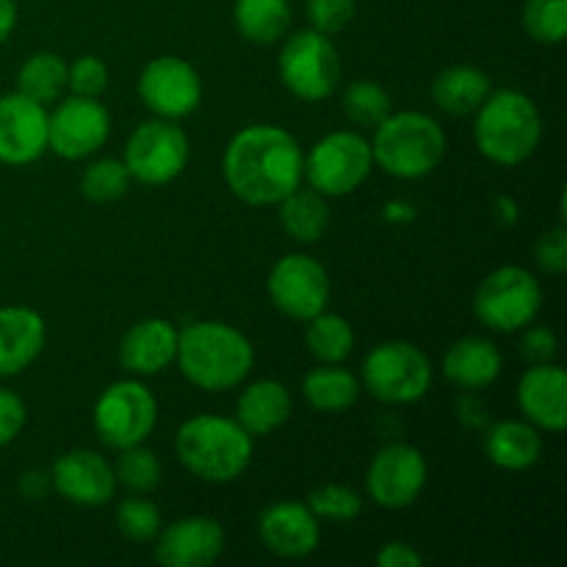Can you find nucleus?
Returning <instances> with one entry per match:
<instances>
[{"instance_id":"obj_1","label":"nucleus","mask_w":567,"mask_h":567,"mask_svg":"<svg viewBox=\"0 0 567 567\" xmlns=\"http://www.w3.org/2000/svg\"><path fill=\"white\" fill-rule=\"evenodd\" d=\"M225 183L241 203L277 205L302 186L305 153L297 138L280 125H247L227 142L221 158Z\"/></svg>"},{"instance_id":"obj_2","label":"nucleus","mask_w":567,"mask_h":567,"mask_svg":"<svg viewBox=\"0 0 567 567\" xmlns=\"http://www.w3.org/2000/svg\"><path fill=\"white\" fill-rule=\"evenodd\" d=\"M175 363L194 388L225 393L247 380L255 349L241 330L225 321H194L177 332Z\"/></svg>"},{"instance_id":"obj_3","label":"nucleus","mask_w":567,"mask_h":567,"mask_svg":"<svg viewBox=\"0 0 567 567\" xmlns=\"http://www.w3.org/2000/svg\"><path fill=\"white\" fill-rule=\"evenodd\" d=\"M255 437L236 419L199 413L183 421L175 452L183 468L210 485H230L252 463Z\"/></svg>"},{"instance_id":"obj_4","label":"nucleus","mask_w":567,"mask_h":567,"mask_svg":"<svg viewBox=\"0 0 567 567\" xmlns=\"http://www.w3.org/2000/svg\"><path fill=\"white\" fill-rule=\"evenodd\" d=\"M543 116L535 100L518 89H496L476 109V150L496 166H520L537 153Z\"/></svg>"},{"instance_id":"obj_5","label":"nucleus","mask_w":567,"mask_h":567,"mask_svg":"<svg viewBox=\"0 0 567 567\" xmlns=\"http://www.w3.org/2000/svg\"><path fill=\"white\" fill-rule=\"evenodd\" d=\"M374 166L399 181H421L441 166L446 133L424 111H396L374 127L371 138Z\"/></svg>"},{"instance_id":"obj_6","label":"nucleus","mask_w":567,"mask_h":567,"mask_svg":"<svg viewBox=\"0 0 567 567\" xmlns=\"http://www.w3.org/2000/svg\"><path fill=\"white\" fill-rule=\"evenodd\" d=\"M360 385L382 404H415L430 393L432 363L410 341H382L365 354Z\"/></svg>"},{"instance_id":"obj_7","label":"nucleus","mask_w":567,"mask_h":567,"mask_svg":"<svg viewBox=\"0 0 567 567\" xmlns=\"http://www.w3.org/2000/svg\"><path fill=\"white\" fill-rule=\"evenodd\" d=\"M543 310V286L524 266H502L480 282L474 316L487 330L513 336L537 321Z\"/></svg>"},{"instance_id":"obj_8","label":"nucleus","mask_w":567,"mask_h":567,"mask_svg":"<svg viewBox=\"0 0 567 567\" xmlns=\"http://www.w3.org/2000/svg\"><path fill=\"white\" fill-rule=\"evenodd\" d=\"M374 169L371 142L358 131H332L305 153V181L321 197H347Z\"/></svg>"},{"instance_id":"obj_9","label":"nucleus","mask_w":567,"mask_h":567,"mask_svg":"<svg viewBox=\"0 0 567 567\" xmlns=\"http://www.w3.org/2000/svg\"><path fill=\"white\" fill-rule=\"evenodd\" d=\"M277 72L293 97L302 103H321L336 94L341 81V55L327 33L308 28L282 42Z\"/></svg>"},{"instance_id":"obj_10","label":"nucleus","mask_w":567,"mask_h":567,"mask_svg":"<svg viewBox=\"0 0 567 567\" xmlns=\"http://www.w3.org/2000/svg\"><path fill=\"white\" fill-rule=\"evenodd\" d=\"M94 435L114 452L138 446L158 424V402L142 380L111 382L92 410Z\"/></svg>"},{"instance_id":"obj_11","label":"nucleus","mask_w":567,"mask_h":567,"mask_svg":"<svg viewBox=\"0 0 567 567\" xmlns=\"http://www.w3.org/2000/svg\"><path fill=\"white\" fill-rule=\"evenodd\" d=\"M192 158L188 133L175 120L142 122L125 144V166L142 186H166L186 172Z\"/></svg>"},{"instance_id":"obj_12","label":"nucleus","mask_w":567,"mask_h":567,"mask_svg":"<svg viewBox=\"0 0 567 567\" xmlns=\"http://www.w3.org/2000/svg\"><path fill=\"white\" fill-rule=\"evenodd\" d=\"M430 480V465L421 449L393 441L371 457L365 471L369 498L382 509H408L424 493Z\"/></svg>"},{"instance_id":"obj_13","label":"nucleus","mask_w":567,"mask_h":567,"mask_svg":"<svg viewBox=\"0 0 567 567\" xmlns=\"http://www.w3.org/2000/svg\"><path fill=\"white\" fill-rule=\"evenodd\" d=\"M266 291L286 319L305 324L330 305V275L310 255L291 252L271 266Z\"/></svg>"},{"instance_id":"obj_14","label":"nucleus","mask_w":567,"mask_h":567,"mask_svg":"<svg viewBox=\"0 0 567 567\" xmlns=\"http://www.w3.org/2000/svg\"><path fill=\"white\" fill-rule=\"evenodd\" d=\"M48 111V150L64 161H81L97 153L111 136V114L97 97L70 94Z\"/></svg>"},{"instance_id":"obj_15","label":"nucleus","mask_w":567,"mask_h":567,"mask_svg":"<svg viewBox=\"0 0 567 567\" xmlns=\"http://www.w3.org/2000/svg\"><path fill=\"white\" fill-rule=\"evenodd\" d=\"M138 100L161 120H183L203 103V78L181 55H158L142 70Z\"/></svg>"},{"instance_id":"obj_16","label":"nucleus","mask_w":567,"mask_h":567,"mask_svg":"<svg viewBox=\"0 0 567 567\" xmlns=\"http://www.w3.org/2000/svg\"><path fill=\"white\" fill-rule=\"evenodd\" d=\"M50 480L61 498L86 509H97L114 502L116 487H120L114 465L92 449H72V452L61 454L50 468Z\"/></svg>"},{"instance_id":"obj_17","label":"nucleus","mask_w":567,"mask_h":567,"mask_svg":"<svg viewBox=\"0 0 567 567\" xmlns=\"http://www.w3.org/2000/svg\"><path fill=\"white\" fill-rule=\"evenodd\" d=\"M48 153V105L22 92L0 97V164L28 166Z\"/></svg>"},{"instance_id":"obj_18","label":"nucleus","mask_w":567,"mask_h":567,"mask_svg":"<svg viewBox=\"0 0 567 567\" xmlns=\"http://www.w3.org/2000/svg\"><path fill=\"white\" fill-rule=\"evenodd\" d=\"M155 559L164 567H208L225 551V529L208 515H186L161 526Z\"/></svg>"},{"instance_id":"obj_19","label":"nucleus","mask_w":567,"mask_h":567,"mask_svg":"<svg viewBox=\"0 0 567 567\" xmlns=\"http://www.w3.org/2000/svg\"><path fill=\"white\" fill-rule=\"evenodd\" d=\"M258 535L275 557L305 559L319 548L321 520L310 513L308 504L286 498V502L269 504L260 513Z\"/></svg>"},{"instance_id":"obj_20","label":"nucleus","mask_w":567,"mask_h":567,"mask_svg":"<svg viewBox=\"0 0 567 567\" xmlns=\"http://www.w3.org/2000/svg\"><path fill=\"white\" fill-rule=\"evenodd\" d=\"M518 408L532 426L563 432L567 426V374L563 365L535 363L518 382Z\"/></svg>"},{"instance_id":"obj_21","label":"nucleus","mask_w":567,"mask_h":567,"mask_svg":"<svg viewBox=\"0 0 567 567\" xmlns=\"http://www.w3.org/2000/svg\"><path fill=\"white\" fill-rule=\"evenodd\" d=\"M48 343L42 313L25 305L0 308V377H17L37 363Z\"/></svg>"},{"instance_id":"obj_22","label":"nucleus","mask_w":567,"mask_h":567,"mask_svg":"<svg viewBox=\"0 0 567 567\" xmlns=\"http://www.w3.org/2000/svg\"><path fill=\"white\" fill-rule=\"evenodd\" d=\"M175 324L166 319H142L122 336L120 365L133 377H155L175 363L177 354Z\"/></svg>"},{"instance_id":"obj_23","label":"nucleus","mask_w":567,"mask_h":567,"mask_svg":"<svg viewBox=\"0 0 567 567\" xmlns=\"http://www.w3.org/2000/svg\"><path fill=\"white\" fill-rule=\"evenodd\" d=\"M504 354L491 338L468 336L454 341L443 354L441 371L460 391H485L502 377Z\"/></svg>"},{"instance_id":"obj_24","label":"nucleus","mask_w":567,"mask_h":567,"mask_svg":"<svg viewBox=\"0 0 567 567\" xmlns=\"http://www.w3.org/2000/svg\"><path fill=\"white\" fill-rule=\"evenodd\" d=\"M485 454L496 468L509 471V474L535 468L543 457L540 430L532 426L529 421H518V419L487 424Z\"/></svg>"},{"instance_id":"obj_25","label":"nucleus","mask_w":567,"mask_h":567,"mask_svg":"<svg viewBox=\"0 0 567 567\" xmlns=\"http://www.w3.org/2000/svg\"><path fill=\"white\" fill-rule=\"evenodd\" d=\"M293 413V399L282 382L258 380L249 382L236 404V421L252 437H264L288 424Z\"/></svg>"},{"instance_id":"obj_26","label":"nucleus","mask_w":567,"mask_h":567,"mask_svg":"<svg viewBox=\"0 0 567 567\" xmlns=\"http://www.w3.org/2000/svg\"><path fill=\"white\" fill-rule=\"evenodd\" d=\"M493 92L491 75L480 66L471 64H454L437 72L432 81V100L441 111L452 116H468L476 114L487 94Z\"/></svg>"},{"instance_id":"obj_27","label":"nucleus","mask_w":567,"mask_h":567,"mask_svg":"<svg viewBox=\"0 0 567 567\" xmlns=\"http://www.w3.org/2000/svg\"><path fill=\"white\" fill-rule=\"evenodd\" d=\"M360 377L341 363H319L302 380V396L319 413H343L360 399Z\"/></svg>"},{"instance_id":"obj_28","label":"nucleus","mask_w":567,"mask_h":567,"mask_svg":"<svg viewBox=\"0 0 567 567\" xmlns=\"http://www.w3.org/2000/svg\"><path fill=\"white\" fill-rule=\"evenodd\" d=\"M280 225L293 241L316 244L330 230V203L313 188H293L280 199Z\"/></svg>"},{"instance_id":"obj_29","label":"nucleus","mask_w":567,"mask_h":567,"mask_svg":"<svg viewBox=\"0 0 567 567\" xmlns=\"http://www.w3.org/2000/svg\"><path fill=\"white\" fill-rule=\"evenodd\" d=\"M291 0H236L233 22L252 44H277L291 28Z\"/></svg>"},{"instance_id":"obj_30","label":"nucleus","mask_w":567,"mask_h":567,"mask_svg":"<svg viewBox=\"0 0 567 567\" xmlns=\"http://www.w3.org/2000/svg\"><path fill=\"white\" fill-rule=\"evenodd\" d=\"M305 343L308 352L313 354L319 363H343L354 349V330L343 316L321 310L310 321H305Z\"/></svg>"},{"instance_id":"obj_31","label":"nucleus","mask_w":567,"mask_h":567,"mask_svg":"<svg viewBox=\"0 0 567 567\" xmlns=\"http://www.w3.org/2000/svg\"><path fill=\"white\" fill-rule=\"evenodd\" d=\"M17 83H20V92L25 97L42 105L55 103L66 89V61L59 53L39 50V53L28 55L25 64L20 66Z\"/></svg>"},{"instance_id":"obj_32","label":"nucleus","mask_w":567,"mask_h":567,"mask_svg":"<svg viewBox=\"0 0 567 567\" xmlns=\"http://www.w3.org/2000/svg\"><path fill=\"white\" fill-rule=\"evenodd\" d=\"M131 172L120 158H97L83 169L81 192L89 203H116L131 192Z\"/></svg>"},{"instance_id":"obj_33","label":"nucleus","mask_w":567,"mask_h":567,"mask_svg":"<svg viewBox=\"0 0 567 567\" xmlns=\"http://www.w3.org/2000/svg\"><path fill=\"white\" fill-rule=\"evenodd\" d=\"M343 114L354 122V125H369L377 127L388 114L393 111V100L388 94V89L382 83L369 81H352L347 89H343Z\"/></svg>"},{"instance_id":"obj_34","label":"nucleus","mask_w":567,"mask_h":567,"mask_svg":"<svg viewBox=\"0 0 567 567\" xmlns=\"http://www.w3.org/2000/svg\"><path fill=\"white\" fill-rule=\"evenodd\" d=\"M116 485L127 487L131 493H153L155 487L161 485V476H164V468H161V460L153 449H147L144 443L131 449H122L120 457H116L114 465Z\"/></svg>"},{"instance_id":"obj_35","label":"nucleus","mask_w":567,"mask_h":567,"mask_svg":"<svg viewBox=\"0 0 567 567\" xmlns=\"http://www.w3.org/2000/svg\"><path fill=\"white\" fill-rule=\"evenodd\" d=\"M114 524L125 540L153 543L158 537L161 526H164V518H161V509L153 502H147L142 493H133L131 498H122L116 504Z\"/></svg>"},{"instance_id":"obj_36","label":"nucleus","mask_w":567,"mask_h":567,"mask_svg":"<svg viewBox=\"0 0 567 567\" xmlns=\"http://www.w3.org/2000/svg\"><path fill=\"white\" fill-rule=\"evenodd\" d=\"M524 28L535 42L563 44L567 37V0H526Z\"/></svg>"},{"instance_id":"obj_37","label":"nucleus","mask_w":567,"mask_h":567,"mask_svg":"<svg viewBox=\"0 0 567 567\" xmlns=\"http://www.w3.org/2000/svg\"><path fill=\"white\" fill-rule=\"evenodd\" d=\"M308 507L319 520L349 524V520L360 518V513H363V498L347 485H321L308 496Z\"/></svg>"},{"instance_id":"obj_38","label":"nucleus","mask_w":567,"mask_h":567,"mask_svg":"<svg viewBox=\"0 0 567 567\" xmlns=\"http://www.w3.org/2000/svg\"><path fill=\"white\" fill-rule=\"evenodd\" d=\"M66 89L81 97H100L109 89V66L97 55H81L66 64Z\"/></svg>"},{"instance_id":"obj_39","label":"nucleus","mask_w":567,"mask_h":567,"mask_svg":"<svg viewBox=\"0 0 567 567\" xmlns=\"http://www.w3.org/2000/svg\"><path fill=\"white\" fill-rule=\"evenodd\" d=\"M354 11H358V0H308L310 28L327 37L343 31L354 20Z\"/></svg>"},{"instance_id":"obj_40","label":"nucleus","mask_w":567,"mask_h":567,"mask_svg":"<svg viewBox=\"0 0 567 567\" xmlns=\"http://www.w3.org/2000/svg\"><path fill=\"white\" fill-rule=\"evenodd\" d=\"M535 260L540 271L559 277L567 271V227L557 225L554 230L543 233L540 241L535 244Z\"/></svg>"},{"instance_id":"obj_41","label":"nucleus","mask_w":567,"mask_h":567,"mask_svg":"<svg viewBox=\"0 0 567 567\" xmlns=\"http://www.w3.org/2000/svg\"><path fill=\"white\" fill-rule=\"evenodd\" d=\"M524 336H520V358L529 360L532 365L535 363H551L557 358V332L546 324H535L532 321L529 327H524Z\"/></svg>"},{"instance_id":"obj_42","label":"nucleus","mask_w":567,"mask_h":567,"mask_svg":"<svg viewBox=\"0 0 567 567\" xmlns=\"http://www.w3.org/2000/svg\"><path fill=\"white\" fill-rule=\"evenodd\" d=\"M28 421L25 402L9 388H0V449L14 443L20 437L22 426Z\"/></svg>"},{"instance_id":"obj_43","label":"nucleus","mask_w":567,"mask_h":567,"mask_svg":"<svg viewBox=\"0 0 567 567\" xmlns=\"http://www.w3.org/2000/svg\"><path fill=\"white\" fill-rule=\"evenodd\" d=\"M454 413H457L460 424L468 426V430H487V424H491V410L476 396V391H465L454 402Z\"/></svg>"},{"instance_id":"obj_44","label":"nucleus","mask_w":567,"mask_h":567,"mask_svg":"<svg viewBox=\"0 0 567 567\" xmlns=\"http://www.w3.org/2000/svg\"><path fill=\"white\" fill-rule=\"evenodd\" d=\"M426 559L415 551V546L404 540L385 543V546L377 551V565L380 567H424Z\"/></svg>"},{"instance_id":"obj_45","label":"nucleus","mask_w":567,"mask_h":567,"mask_svg":"<svg viewBox=\"0 0 567 567\" xmlns=\"http://www.w3.org/2000/svg\"><path fill=\"white\" fill-rule=\"evenodd\" d=\"M53 493V480H50V471L31 468L20 476V496L25 502H42Z\"/></svg>"},{"instance_id":"obj_46","label":"nucleus","mask_w":567,"mask_h":567,"mask_svg":"<svg viewBox=\"0 0 567 567\" xmlns=\"http://www.w3.org/2000/svg\"><path fill=\"white\" fill-rule=\"evenodd\" d=\"M382 219L391 221V225H410L415 219V205L408 199H391V203L382 205Z\"/></svg>"},{"instance_id":"obj_47","label":"nucleus","mask_w":567,"mask_h":567,"mask_svg":"<svg viewBox=\"0 0 567 567\" xmlns=\"http://www.w3.org/2000/svg\"><path fill=\"white\" fill-rule=\"evenodd\" d=\"M493 214H496V221L502 227H515L518 225V203H515L513 197H507V194H502V197L493 199Z\"/></svg>"},{"instance_id":"obj_48","label":"nucleus","mask_w":567,"mask_h":567,"mask_svg":"<svg viewBox=\"0 0 567 567\" xmlns=\"http://www.w3.org/2000/svg\"><path fill=\"white\" fill-rule=\"evenodd\" d=\"M17 28V3L14 0H0V44L14 33Z\"/></svg>"}]
</instances>
